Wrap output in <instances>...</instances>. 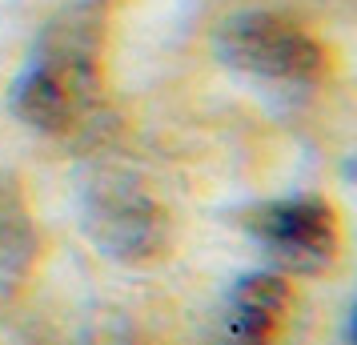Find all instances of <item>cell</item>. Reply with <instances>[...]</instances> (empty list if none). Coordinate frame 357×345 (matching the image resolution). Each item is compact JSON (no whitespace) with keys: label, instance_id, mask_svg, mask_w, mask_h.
I'll return each mask as SVG.
<instances>
[{"label":"cell","instance_id":"obj_1","mask_svg":"<svg viewBox=\"0 0 357 345\" xmlns=\"http://www.w3.org/2000/svg\"><path fill=\"white\" fill-rule=\"evenodd\" d=\"M13 113L40 132H65L97 100V20L65 13L13 84Z\"/></svg>","mask_w":357,"mask_h":345},{"label":"cell","instance_id":"obj_2","mask_svg":"<svg viewBox=\"0 0 357 345\" xmlns=\"http://www.w3.org/2000/svg\"><path fill=\"white\" fill-rule=\"evenodd\" d=\"M81 221L89 241L121 265H145L161 257L169 221L129 173L97 169L81 185Z\"/></svg>","mask_w":357,"mask_h":345},{"label":"cell","instance_id":"obj_3","mask_svg":"<svg viewBox=\"0 0 357 345\" xmlns=\"http://www.w3.org/2000/svg\"><path fill=\"white\" fill-rule=\"evenodd\" d=\"M221 65L261 81H313L325 68L321 45L277 13H237L217 29Z\"/></svg>","mask_w":357,"mask_h":345},{"label":"cell","instance_id":"obj_4","mask_svg":"<svg viewBox=\"0 0 357 345\" xmlns=\"http://www.w3.org/2000/svg\"><path fill=\"white\" fill-rule=\"evenodd\" d=\"M245 229L285 273L313 277L325 273L337 257V217L321 197L265 201L245 217Z\"/></svg>","mask_w":357,"mask_h":345},{"label":"cell","instance_id":"obj_5","mask_svg":"<svg viewBox=\"0 0 357 345\" xmlns=\"http://www.w3.org/2000/svg\"><path fill=\"white\" fill-rule=\"evenodd\" d=\"M289 309V281L281 273H245L229 293L217 345H269Z\"/></svg>","mask_w":357,"mask_h":345}]
</instances>
